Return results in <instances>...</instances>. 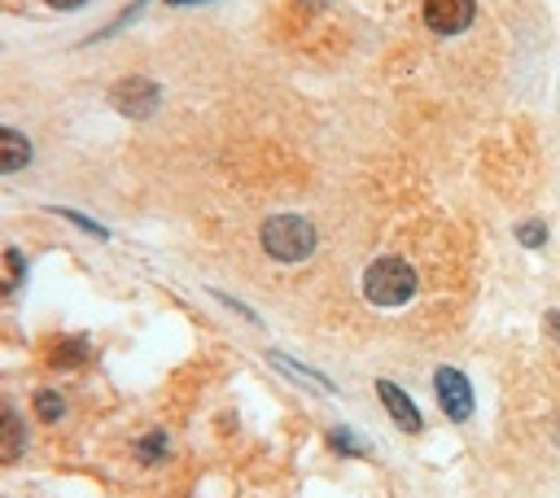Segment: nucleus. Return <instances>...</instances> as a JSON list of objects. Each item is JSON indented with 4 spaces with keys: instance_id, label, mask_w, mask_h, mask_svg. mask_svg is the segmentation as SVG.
Masks as SVG:
<instances>
[{
    "instance_id": "nucleus-1",
    "label": "nucleus",
    "mask_w": 560,
    "mask_h": 498,
    "mask_svg": "<svg viewBox=\"0 0 560 498\" xmlns=\"http://www.w3.org/2000/svg\"><path fill=\"white\" fill-rule=\"evenodd\" d=\"M258 240H262L267 258H276V262H306L319 245V232L306 214H271L258 227Z\"/></svg>"
},
{
    "instance_id": "nucleus-2",
    "label": "nucleus",
    "mask_w": 560,
    "mask_h": 498,
    "mask_svg": "<svg viewBox=\"0 0 560 498\" xmlns=\"http://www.w3.org/2000/svg\"><path fill=\"white\" fill-rule=\"evenodd\" d=\"M416 288H420V280H416L411 262H402L398 253H385V258L368 262V271H363V297L381 310L407 306L416 297Z\"/></svg>"
},
{
    "instance_id": "nucleus-3",
    "label": "nucleus",
    "mask_w": 560,
    "mask_h": 498,
    "mask_svg": "<svg viewBox=\"0 0 560 498\" xmlns=\"http://www.w3.org/2000/svg\"><path fill=\"white\" fill-rule=\"evenodd\" d=\"M433 393H438V406H442L446 419H455V424L472 419L477 398H472V380L459 367H438L433 371Z\"/></svg>"
},
{
    "instance_id": "nucleus-4",
    "label": "nucleus",
    "mask_w": 560,
    "mask_h": 498,
    "mask_svg": "<svg viewBox=\"0 0 560 498\" xmlns=\"http://www.w3.org/2000/svg\"><path fill=\"white\" fill-rule=\"evenodd\" d=\"M109 105L127 118H149L158 105H162V87L149 79V74H127L109 87Z\"/></svg>"
},
{
    "instance_id": "nucleus-5",
    "label": "nucleus",
    "mask_w": 560,
    "mask_h": 498,
    "mask_svg": "<svg viewBox=\"0 0 560 498\" xmlns=\"http://www.w3.org/2000/svg\"><path fill=\"white\" fill-rule=\"evenodd\" d=\"M477 17V0H424V22L438 35H459Z\"/></svg>"
},
{
    "instance_id": "nucleus-6",
    "label": "nucleus",
    "mask_w": 560,
    "mask_h": 498,
    "mask_svg": "<svg viewBox=\"0 0 560 498\" xmlns=\"http://www.w3.org/2000/svg\"><path fill=\"white\" fill-rule=\"evenodd\" d=\"M376 398H381V406L389 411V419L402 428V432H420L424 428V415H420V406L394 384V380H376Z\"/></svg>"
},
{
    "instance_id": "nucleus-7",
    "label": "nucleus",
    "mask_w": 560,
    "mask_h": 498,
    "mask_svg": "<svg viewBox=\"0 0 560 498\" xmlns=\"http://www.w3.org/2000/svg\"><path fill=\"white\" fill-rule=\"evenodd\" d=\"M22 450H26V424L9 402H0V463H18Z\"/></svg>"
},
{
    "instance_id": "nucleus-8",
    "label": "nucleus",
    "mask_w": 560,
    "mask_h": 498,
    "mask_svg": "<svg viewBox=\"0 0 560 498\" xmlns=\"http://www.w3.org/2000/svg\"><path fill=\"white\" fill-rule=\"evenodd\" d=\"M44 363L57 367V371H74L88 363V341L83 336H52L44 345Z\"/></svg>"
},
{
    "instance_id": "nucleus-9",
    "label": "nucleus",
    "mask_w": 560,
    "mask_h": 498,
    "mask_svg": "<svg viewBox=\"0 0 560 498\" xmlns=\"http://www.w3.org/2000/svg\"><path fill=\"white\" fill-rule=\"evenodd\" d=\"M31 162V140L13 127H0V175H13Z\"/></svg>"
},
{
    "instance_id": "nucleus-10",
    "label": "nucleus",
    "mask_w": 560,
    "mask_h": 498,
    "mask_svg": "<svg viewBox=\"0 0 560 498\" xmlns=\"http://www.w3.org/2000/svg\"><path fill=\"white\" fill-rule=\"evenodd\" d=\"M271 367H284L293 380H302V384H315V389H324V393H332V380L328 376H319V371H311V367H302V363H293L289 354H280V349H271Z\"/></svg>"
},
{
    "instance_id": "nucleus-11",
    "label": "nucleus",
    "mask_w": 560,
    "mask_h": 498,
    "mask_svg": "<svg viewBox=\"0 0 560 498\" xmlns=\"http://www.w3.org/2000/svg\"><path fill=\"white\" fill-rule=\"evenodd\" d=\"M328 446H332L337 454H359V459H368V441H363L359 432H350V428H341V424H337V428L328 432Z\"/></svg>"
},
{
    "instance_id": "nucleus-12",
    "label": "nucleus",
    "mask_w": 560,
    "mask_h": 498,
    "mask_svg": "<svg viewBox=\"0 0 560 498\" xmlns=\"http://www.w3.org/2000/svg\"><path fill=\"white\" fill-rule=\"evenodd\" d=\"M61 411H66L61 393H52V389H35V415H39L44 424H57V419H61Z\"/></svg>"
},
{
    "instance_id": "nucleus-13",
    "label": "nucleus",
    "mask_w": 560,
    "mask_h": 498,
    "mask_svg": "<svg viewBox=\"0 0 560 498\" xmlns=\"http://www.w3.org/2000/svg\"><path fill=\"white\" fill-rule=\"evenodd\" d=\"M516 240H521L525 249H542V245H547V223H542V218L516 223Z\"/></svg>"
},
{
    "instance_id": "nucleus-14",
    "label": "nucleus",
    "mask_w": 560,
    "mask_h": 498,
    "mask_svg": "<svg viewBox=\"0 0 560 498\" xmlns=\"http://www.w3.org/2000/svg\"><path fill=\"white\" fill-rule=\"evenodd\" d=\"M136 454H140L144 463H158V459H166V432L158 428V432L140 437V441H136Z\"/></svg>"
},
{
    "instance_id": "nucleus-15",
    "label": "nucleus",
    "mask_w": 560,
    "mask_h": 498,
    "mask_svg": "<svg viewBox=\"0 0 560 498\" xmlns=\"http://www.w3.org/2000/svg\"><path fill=\"white\" fill-rule=\"evenodd\" d=\"M52 214H61V218H66V223H74V227H83V232H88V236H101V240H105V236H109V232H105V227H101V223H92V218H88V214H79V210H52Z\"/></svg>"
},
{
    "instance_id": "nucleus-16",
    "label": "nucleus",
    "mask_w": 560,
    "mask_h": 498,
    "mask_svg": "<svg viewBox=\"0 0 560 498\" xmlns=\"http://www.w3.org/2000/svg\"><path fill=\"white\" fill-rule=\"evenodd\" d=\"M547 332L560 341V306H551V310H547Z\"/></svg>"
},
{
    "instance_id": "nucleus-17",
    "label": "nucleus",
    "mask_w": 560,
    "mask_h": 498,
    "mask_svg": "<svg viewBox=\"0 0 560 498\" xmlns=\"http://www.w3.org/2000/svg\"><path fill=\"white\" fill-rule=\"evenodd\" d=\"M52 9H79V4H88V0H48Z\"/></svg>"
},
{
    "instance_id": "nucleus-18",
    "label": "nucleus",
    "mask_w": 560,
    "mask_h": 498,
    "mask_svg": "<svg viewBox=\"0 0 560 498\" xmlns=\"http://www.w3.org/2000/svg\"><path fill=\"white\" fill-rule=\"evenodd\" d=\"M171 9H188V4H210V0H166Z\"/></svg>"
}]
</instances>
